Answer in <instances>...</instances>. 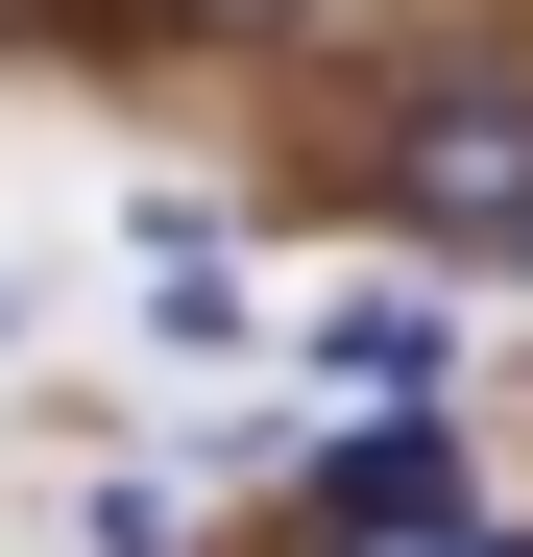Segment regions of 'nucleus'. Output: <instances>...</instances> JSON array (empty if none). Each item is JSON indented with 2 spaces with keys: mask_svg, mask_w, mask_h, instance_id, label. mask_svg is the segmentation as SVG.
Wrapping results in <instances>:
<instances>
[{
  "mask_svg": "<svg viewBox=\"0 0 533 557\" xmlns=\"http://www.w3.org/2000/svg\"><path fill=\"white\" fill-rule=\"evenodd\" d=\"M339 557H533V533H461V509H412V533H339Z\"/></svg>",
  "mask_w": 533,
  "mask_h": 557,
  "instance_id": "obj_4",
  "label": "nucleus"
},
{
  "mask_svg": "<svg viewBox=\"0 0 533 557\" xmlns=\"http://www.w3.org/2000/svg\"><path fill=\"white\" fill-rule=\"evenodd\" d=\"M315 509H339V533H412V509H461V436H436V388H412V412H388V388L339 412V436H315Z\"/></svg>",
  "mask_w": 533,
  "mask_h": 557,
  "instance_id": "obj_2",
  "label": "nucleus"
},
{
  "mask_svg": "<svg viewBox=\"0 0 533 557\" xmlns=\"http://www.w3.org/2000/svg\"><path fill=\"white\" fill-rule=\"evenodd\" d=\"M388 219L533 267V73H509V49H461V73H412V98H388Z\"/></svg>",
  "mask_w": 533,
  "mask_h": 557,
  "instance_id": "obj_1",
  "label": "nucleus"
},
{
  "mask_svg": "<svg viewBox=\"0 0 533 557\" xmlns=\"http://www.w3.org/2000/svg\"><path fill=\"white\" fill-rule=\"evenodd\" d=\"M339 388H436V292H364V315H339Z\"/></svg>",
  "mask_w": 533,
  "mask_h": 557,
  "instance_id": "obj_3",
  "label": "nucleus"
}]
</instances>
